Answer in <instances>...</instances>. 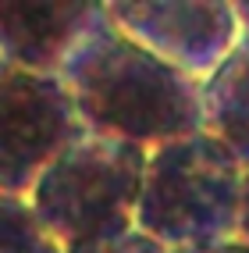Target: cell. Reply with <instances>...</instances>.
Listing matches in <instances>:
<instances>
[{"label":"cell","instance_id":"obj_1","mask_svg":"<svg viewBox=\"0 0 249 253\" xmlns=\"http://www.w3.org/2000/svg\"><path fill=\"white\" fill-rule=\"evenodd\" d=\"M86 132L153 150L203 132L199 82L164 64L107 18V4L61 64Z\"/></svg>","mask_w":249,"mask_h":253},{"label":"cell","instance_id":"obj_2","mask_svg":"<svg viewBox=\"0 0 249 253\" xmlns=\"http://www.w3.org/2000/svg\"><path fill=\"white\" fill-rule=\"evenodd\" d=\"M242 164L210 132L160 143L146 157L136 228L168 250L235 243Z\"/></svg>","mask_w":249,"mask_h":253},{"label":"cell","instance_id":"obj_3","mask_svg":"<svg viewBox=\"0 0 249 253\" xmlns=\"http://www.w3.org/2000/svg\"><path fill=\"white\" fill-rule=\"evenodd\" d=\"M149 150L86 132L36 178L29 204L61 246L114 239L136 228Z\"/></svg>","mask_w":249,"mask_h":253},{"label":"cell","instance_id":"obj_4","mask_svg":"<svg viewBox=\"0 0 249 253\" xmlns=\"http://www.w3.org/2000/svg\"><path fill=\"white\" fill-rule=\"evenodd\" d=\"M86 125L61 75L25 72L0 61V193L29 196Z\"/></svg>","mask_w":249,"mask_h":253},{"label":"cell","instance_id":"obj_5","mask_svg":"<svg viewBox=\"0 0 249 253\" xmlns=\"http://www.w3.org/2000/svg\"><path fill=\"white\" fill-rule=\"evenodd\" d=\"M107 18L196 82L217 68L242 36L231 0H110Z\"/></svg>","mask_w":249,"mask_h":253},{"label":"cell","instance_id":"obj_6","mask_svg":"<svg viewBox=\"0 0 249 253\" xmlns=\"http://www.w3.org/2000/svg\"><path fill=\"white\" fill-rule=\"evenodd\" d=\"M100 11L104 4L96 0H0V61L39 75H61L64 57Z\"/></svg>","mask_w":249,"mask_h":253},{"label":"cell","instance_id":"obj_7","mask_svg":"<svg viewBox=\"0 0 249 253\" xmlns=\"http://www.w3.org/2000/svg\"><path fill=\"white\" fill-rule=\"evenodd\" d=\"M203 132L221 139L239 164H249V32L228 50V57L199 82Z\"/></svg>","mask_w":249,"mask_h":253},{"label":"cell","instance_id":"obj_8","mask_svg":"<svg viewBox=\"0 0 249 253\" xmlns=\"http://www.w3.org/2000/svg\"><path fill=\"white\" fill-rule=\"evenodd\" d=\"M0 253H64L29 196L0 193Z\"/></svg>","mask_w":249,"mask_h":253},{"label":"cell","instance_id":"obj_9","mask_svg":"<svg viewBox=\"0 0 249 253\" xmlns=\"http://www.w3.org/2000/svg\"><path fill=\"white\" fill-rule=\"evenodd\" d=\"M64 253H171V250L164 243H157L153 235L132 228L125 235H114V239H93V243L64 246Z\"/></svg>","mask_w":249,"mask_h":253},{"label":"cell","instance_id":"obj_10","mask_svg":"<svg viewBox=\"0 0 249 253\" xmlns=\"http://www.w3.org/2000/svg\"><path fill=\"white\" fill-rule=\"evenodd\" d=\"M235 239L249 246V164L242 168V204H239V235Z\"/></svg>","mask_w":249,"mask_h":253},{"label":"cell","instance_id":"obj_11","mask_svg":"<svg viewBox=\"0 0 249 253\" xmlns=\"http://www.w3.org/2000/svg\"><path fill=\"white\" fill-rule=\"evenodd\" d=\"M171 253H249V246L235 243H221V246H196V250H171Z\"/></svg>","mask_w":249,"mask_h":253},{"label":"cell","instance_id":"obj_12","mask_svg":"<svg viewBox=\"0 0 249 253\" xmlns=\"http://www.w3.org/2000/svg\"><path fill=\"white\" fill-rule=\"evenodd\" d=\"M235 14H239L242 32H249V0H235Z\"/></svg>","mask_w":249,"mask_h":253}]
</instances>
